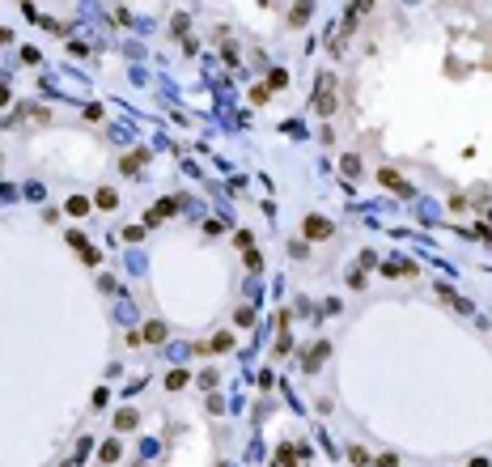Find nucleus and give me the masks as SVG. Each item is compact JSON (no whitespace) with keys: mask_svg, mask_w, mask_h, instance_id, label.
Masks as SVG:
<instances>
[{"mask_svg":"<svg viewBox=\"0 0 492 467\" xmlns=\"http://www.w3.org/2000/svg\"><path fill=\"white\" fill-rule=\"evenodd\" d=\"M306 238H331V221H322V217H306Z\"/></svg>","mask_w":492,"mask_h":467,"instance_id":"nucleus-1","label":"nucleus"},{"mask_svg":"<svg viewBox=\"0 0 492 467\" xmlns=\"http://www.w3.org/2000/svg\"><path fill=\"white\" fill-rule=\"evenodd\" d=\"M382 183H390L395 191H407V183H403V178H399V174H390V170H382Z\"/></svg>","mask_w":492,"mask_h":467,"instance_id":"nucleus-2","label":"nucleus"}]
</instances>
